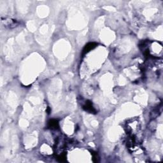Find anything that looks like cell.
Here are the masks:
<instances>
[{"instance_id": "obj_2", "label": "cell", "mask_w": 163, "mask_h": 163, "mask_svg": "<svg viewBox=\"0 0 163 163\" xmlns=\"http://www.w3.org/2000/svg\"><path fill=\"white\" fill-rule=\"evenodd\" d=\"M84 108H85V110H86V111H88V112H91V113L95 112V110H94V108H93L91 103H90V102L86 103V105L84 106Z\"/></svg>"}, {"instance_id": "obj_1", "label": "cell", "mask_w": 163, "mask_h": 163, "mask_svg": "<svg viewBox=\"0 0 163 163\" xmlns=\"http://www.w3.org/2000/svg\"><path fill=\"white\" fill-rule=\"evenodd\" d=\"M126 128L127 133L130 135V138L136 140L137 133H139L141 129V125L137 119H134L127 122Z\"/></svg>"}, {"instance_id": "obj_3", "label": "cell", "mask_w": 163, "mask_h": 163, "mask_svg": "<svg viewBox=\"0 0 163 163\" xmlns=\"http://www.w3.org/2000/svg\"><path fill=\"white\" fill-rule=\"evenodd\" d=\"M94 47H96V46H95V45H94V43H89V44H88L87 45H86V48L84 49V52H88L89 50H91V49H93Z\"/></svg>"}]
</instances>
